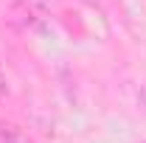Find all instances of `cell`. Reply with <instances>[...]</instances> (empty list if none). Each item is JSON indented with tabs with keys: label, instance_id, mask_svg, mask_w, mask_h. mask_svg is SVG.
I'll list each match as a JSON object with an SVG mask.
<instances>
[{
	"label": "cell",
	"instance_id": "1",
	"mask_svg": "<svg viewBox=\"0 0 146 143\" xmlns=\"http://www.w3.org/2000/svg\"><path fill=\"white\" fill-rule=\"evenodd\" d=\"M138 104L146 109V84H143V90H141V95H138Z\"/></svg>",
	"mask_w": 146,
	"mask_h": 143
},
{
	"label": "cell",
	"instance_id": "2",
	"mask_svg": "<svg viewBox=\"0 0 146 143\" xmlns=\"http://www.w3.org/2000/svg\"><path fill=\"white\" fill-rule=\"evenodd\" d=\"M6 93V79H3V73H0V95Z\"/></svg>",
	"mask_w": 146,
	"mask_h": 143
}]
</instances>
